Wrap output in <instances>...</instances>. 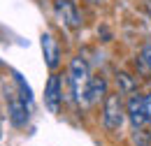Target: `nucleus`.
<instances>
[{"mask_svg":"<svg viewBox=\"0 0 151 146\" xmlns=\"http://www.w3.org/2000/svg\"><path fill=\"white\" fill-rule=\"evenodd\" d=\"M123 102H121V95L119 93H107L105 95V128L107 130H119L123 125Z\"/></svg>","mask_w":151,"mask_h":146,"instance_id":"obj_1","label":"nucleus"},{"mask_svg":"<svg viewBox=\"0 0 151 146\" xmlns=\"http://www.w3.org/2000/svg\"><path fill=\"white\" fill-rule=\"evenodd\" d=\"M86 81H88V65L81 56H77L70 63V84H72V93H75L77 102H81L86 97V88H84Z\"/></svg>","mask_w":151,"mask_h":146,"instance_id":"obj_2","label":"nucleus"},{"mask_svg":"<svg viewBox=\"0 0 151 146\" xmlns=\"http://www.w3.org/2000/svg\"><path fill=\"white\" fill-rule=\"evenodd\" d=\"M128 118H130L132 128H142L147 121H149V111H147V97H139V95H132L128 100Z\"/></svg>","mask_w":151,"mask_h":146,"instance_id":"obj_3","label":"nucleus"},{"mask_svg":"<svg viewBox=\"0 0 151 146\" xmlns=\"http://www.w3.org/2000/svg\"><path fill=\"white\" fill-rule=\"evenodd\" d=\"M60 100H63V93H60V79L56 74L49 77L47 86H44V104L51 114H58L60 111Z\"/></svg>","mask_w":151,"mask_h":146,"instance_id":"obj_4","label":"nucleus"},{"mask_svg":"<svg viewBox=\"0 0 151 146\" xmlns=\"http://www.w3.org/2000/svg\"><path fill=\"white\" fill-rule=\"evenodd\" d=\"M40 44H42V54H44L47 67H49V70H56V67H58V58H60V49H58L54 35L44 33V35L40 37Z\"/></svg>","mask_w":151,"mask_h":146,"instance_id":"obj_5","label":"nucleus"},{"mask_svg":"<svg viewBox=\"0 0 151 146\" xmlns=\"http://www.w3.org/2000/svg\"><path fill=\"white\" fill-rule=\"evenodd\" d=\"M56 14L63 19V23L68 28H79L81 26L79 12H77L75 2H70V0H56Z\"/></svg>","mask_w":151,"mask_h":146,"instance_id":"obj_6","label":"nucleus"},{"mask_svg":"<svg viewBox=\"0 0 151 146\" xmlns=\"http://www.w3.org/2000/svg\"><path fill=\"white\" fill-rule=\"evenodd\" d=\"M26 100L21 95H9V118L17 128H23L28 123V109H26Z\"/></svg>","mask_w":151,"mask_h":146,"instance_id":"obj_7","label":"nucleus"},{"mask_svg":"<svg viewBox=\"0 0 151 146\" xmlns=\"http://www.w3.org/2000/svg\"><path fill=\"white\" fill-rule=\"evenodd\" d=\"M102 95H107V81L102 77H93L86 86V100L88 102H98Z\"/></svg>","mask_w":151,"mask_h":146,"instance_id":"obj_8","label":"nucleus"},{"mask_svg":"<svg viewBox=\"0 0 151 146\" xmlns=\"http://www.w3.org/2000/svg\"><path fill=\"white\" fill-rule=\"evenodd\" d=\"M14 81H17V86H19V95L28 102V104H30V102H33V93H30V88H28V84L23 81V77L14 72Z\"/></svg>","mask_w":151,"mask_h":146,"instance_id":"obj_9","label":"nucleus"},{"mask_svg":"<svg viewBox=\"0 0 151 146\" xmlns=\"http://www.w3.org/2000/svg\"><path fill=\"white\" fill-rule=\"evenodd\" d=\"M139 63H142L147 70H151V42L142 49V54H139Z\"/></svg>","mask_w":151,"mask_h":146,"instance_id":"obj_10","label":"nucleus"},{"mask_svg":"<svg viewBox=\"0 0 151 146\" xmlns=\"http://www.w3.org/2000/svg\"><path fill=\"white\" fill-rule=\"evenodd\" d=\"M119 81L123 84V91H132L135 88V81L130 79V74H126V72H119Z\"/></svg>","mask_w":151,"mask_h":146,"instance_id":"obj_11","label":"nucleus"},{"mask_svg":"<svg viewBox=\"0 0 151 146\" xmlns=\"http://www.w3.org/2000/svg\"><path fill=\"white\" fill-rule=\"evenodd\" d=\"M147 111H149V121H151V95H147Z\"/></svg>","mask_w":151,"mask_h":146,"instance_id":"obj_12","label":"nucleus"},{"mask_svg":"<svg viewBox=\"0 0 151 146\" xmlns=\"http://www.w3.org/2000/svg\"><path fill=\"white\" fill-rule=\"evenodd\" d=\"M147 9H149V14H151V0H147Z\"/></svg>","mask_w":151,"mask_h":146,"instance_id":"obj_13","label":"nucleus"}]
</instances>
